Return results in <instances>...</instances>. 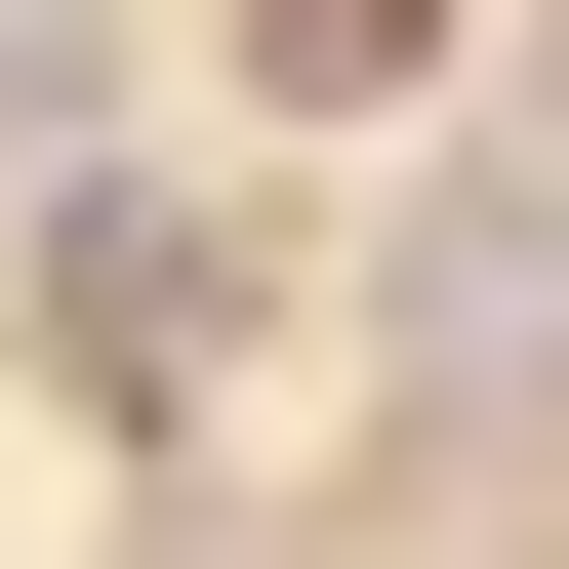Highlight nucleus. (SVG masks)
Returning <instances> with one entry per match:
<instances>
[{"label": "nucleus", "instance_id": "nucleus-3", "mask_svg": "<svg viewBox=\"0 0 569 569\" xmlns=\"http://www.w3.org/2000/svg\"><path fill=\"white\" fill-rule=\"evenodd\" d=\"M244 41H284V82H407V41H448V0H244Z\"/></svg>", "mask_w": 569, "mask_h": 569}, {"label": "nucleus", "instance_id": "nucleus-2", "mask_svg": "<svg viewBox=\"0 0 569 569\" xmlns=\"http://www.w3.org/2000/svg\"><path fill=\"white\" fill-rule=\"evenodd\" d=\"M41 367H82V407L203 367V203H41Z\"/></svg>", "mask_w": 569, "mask_h": 569}, {"label": "nucleus", "instance_id": "nucleus-1", "mask_svg": "<svg viewBox=\"0 0 569 569\" xmlns=\"http://www.w3.org/2000/svg\"><path fill=\"white\" fill-rule=\"evenodd\" d=\"M367 326H407V407H488V448H529V407H569V203H529V163H488V203H407V284H367Z\"/></svg>", "mask_w": 569, "mask_h": 569}]
</instances>
